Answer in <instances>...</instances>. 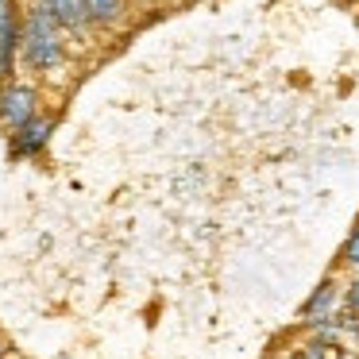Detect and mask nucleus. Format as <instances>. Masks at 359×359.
Instances as JSON below:
<instances>
[{
	"mask_svg": "<svg viewBox=\"0 0 359 359\" xmlns=\"http://www.w3.org/2000/svg\"><path fill=\"white\" fill-rule=\"evenodd\" d=\"M24 58L35 66V70H55L62 62V39H58V24L47 8L27 12L24 24Z\"/></svg>",
	"mask_w": 359,
	"mask_h": 359,
	"instance_id": "1",
	"label": "nucleus"
},
{
	"mask_svg": "<svg viewBox=\"0 0 359 359\" xmlns=\"http://www.w3.org/2000/svg\"><path fill=\"white\" fill-rule=\"evenodd\" d=\"M35 104H39V97H35V89L27 86H12L0 93V124L8 128V132H20V128H27L35 120Z\"/></svg>",
	"mask_w": 359,
	"mask_h": 359,
	"instance_id": "2",
	"label": "nucleus"
},
{
	"mask_svg": "<svg viewBox=\"0 0 359 359\" xmlns=\"http://www.w3.org/2000/svg\"><path fill=\"white\" fill-rule=\"evenodd\" d=\"M302 317H305V325H309V328H325V325H332V320L340 317V286H336L332 278L320 282V286L313 290V297L305 302Z\"/></svg>",
	"mask_w": 359,
	"mask_h": 359,
	"instance_id": "3",
	"label": "nucleus"
},
{
	"mask_svg": "<svg viewBox=\"0 0 359 359\" xmlns=\"http://www.w3.org/2000/svg\"><path fill=\"white\" fill-rule=\"evenodd\" d=\"M43 8L55 16L58 27H70V32H78V27L89 24V8H86V0H39Z\"/></svg>",
	"mask_w": 359,
	"mask_h": 359,
	"instance_id": "4",
	"label": "nucleus"
},
{
	"mask_svg": "<svg viewBox=\"0 0 359 359\" xmlns=\"http://www.w3.org/2000/svg\"><path fill=\"white\" fill-rule=\"evenodd\" d=\"M47 140H50V120L35 116L27 128H20V132H16V143H12V147H16L20 158H32V155H39V151L47 147Z\"/></svg>",
	"mask_w": 359,
	"mask_h": 359,
	"instance_id": "5",
	"label": "nucleus"
},
{
	"mask_svg": "<svg viewBox=\"0 0 359 359\" xmlns=\"http://www.w3.org/2000/svg\"><path fill=\"white\" fill-rule=\"evenodd\" d=\"M86 8L89 20H97V24H116L124 12V0H86Z\"/></svg>",
	"mask_w": 359,
	"mask_h": 359,
	"instance_id": "6",
	"label": "nucleus"
},
{
	"mask_svg": "<svg viewBox=\"0 0 359 359\" xmlns=\"http://www.w3.org/2000/svg\"><path fill=\"white\" fill-rule=\"evenodd\" d=\"M344 351L336 348V344H328V340H317V344H309V348H302V351H294V355H286V359H340Z\"/></svg>",
	"mask_w": 359,
	"mask_h": 359,
	"instance_id": "7",
	"label": "nucleus"
},
{
	"mask_svg": "<svg viewBox=\"0 0 359 359\" xmlns=\"http://www.w3.org/2000/svg\"><path fill=\"white\" fill-rule=\"evenodd\" d=\"M344 259H348L351 266H359V228L348 236V243H344Z\"/></svg>",
	"mask_w": 359,
	"mask_h": 359,
	"instance_id": "8",
	"label": "nucleus"
},
{
	"mask_svg": "<svg viewBox=\"0 0 359 359\" xmlns=\"http://www.w3.org/2000/svg\"><path fill=\"white\" fill-rule=\"evenodd\" d=\"M8 24H16V20H12V4L0 0V27H8Z\"/></svg>",
	"mask_w": 359,
	"mask_h": 359,
	"instance_id": "9",
	"label": "nucleus"
},
{
	"mask_svg": "<svg viewBox=\"0 0 359 359\" xmlns=\"http://www.w3.org/2000/svg\"><path fill=\"white\" fill-rule=\"evenodd\" d=\"M348 305H351V313H359V278L351 282V290H348Z\"/></svg>",
	"mask_w": 359,
	"mask_h": 359,
	"instance_id": "10",
	"label": "nucleus"
},
{
	"mask_svg": "<svg viewBox=\"0 0 359 359\" xmlns=\"http://www.w3.org/2000/svg\"><path fill=\"white\" fill-rule=\"evenodd\" d=\"M340 359H355V355H351V351H344V355H340Z\"/></svg>",
	"mask_w": 359,
	"mask_h": 359,
	"instance_id": "11",
	"label": "nucleus"
}]
</instances>
